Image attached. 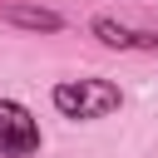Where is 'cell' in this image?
I'll return each mask as SVG.
<instances>
[{
  "mask_svg": "<svg viewBox=\"0 0 158 158\" xmlns=\"http://www.w3.org/2000/svg\"><path fill=\"white\" fill-rule=\"evenodd\" d=\"M54 109L64 114V118H74V123H94V118H109L118 104H123V94H118V84L114 79H59L54 84Z\"/></svg>",
  "mask_w": 158,
  "mask_h": 158,
  "instance_id": "obj_1",
  "label": "cell"
},
{
  "mask_svg": "<svg viewBox=\"0 0 158 158\" xmlns=\"http://www.w3.org/2000/svg\"><path fill=\"white\" fill-rule=\"evenodd\" d=\"M0 158H40V118L20 99H0Z\"/></svg>",
  "mask_w": 158,
  "mask_h": 158,
  "instance_id": "obj_2",
  "label": "cell"
},
{
  "mask_svg": "<svg viewBox=\"0 0 158 158\" xmlns=\"http://www.w3.org/2000/svg\"><path fill=\"white\" fill-rule=\"evenodd\" d=\"M94 40H104L109 49H143V54H158V35L153 30H133V25H118L114 15H94Z\"/></svg>",
  "mask_w": 158,
  "mask_h": 158,
  "instance_id": "obj_3",
  "label": "cell"
},
{
  "mask_svg": "<svg viewBox=\"0 0 158 158\" xmlns=\"http://www.w3.org/2000/svg\"><path fill=\"white\" fill-rule=\"evenodd\" d=\"M0 20L15 25V30H35V35L64 30V15L59 10H44V5H0Z\"/></svg>",
  "mask_w": 158,
  "mask_h": 158,
  "instance_id": "obj_4",
  "label": "cell"
}]
</instances>
